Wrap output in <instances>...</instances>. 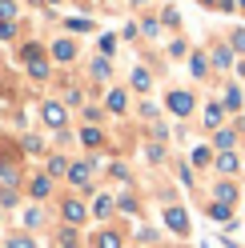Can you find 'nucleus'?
I'll return each instance as SVG.
<instances>
[{
	"mask_svg": "<svg viewBox=\"0 0 245 248\" xmlns=\"http://www.w3.org/2000/svg\"><path fill=\"white\" fill-rule=\"evenodd\" d=\"M165 224H169L177 236H189V212L181 208V204H169V208H165Z\"/></svg>",
	"mask_w": 245,
	"mask_h": 248,
	"instance_id": "obj_1",
	"label": "nucleus"
},
{
	"mask_svg": "<svg viewBox=\"0 0 245 248\" xmlns=\"http://www.w3.org/2000/svg\"><path fill=\"white\" fill-rule=\"evenodd\" d=\"M165 104H169L173 116H189V112H193V92L177 88V92H169V100H165Z\"/></svg>",
	"mask_w": 245,
	"mask_h": 248,
	"instance_id": "obj_2",
	"label": "nucleus"
},
{
	"mask_svg": "<svg viewBox=\"0 0 245 248\" xmlns=\"http://www.w3.org/2000/svg\"><path fill=\"white\" fill-rule=\"evenodd\" d=\"M213 168H217L221 176H233L241 168V156H237V152H217V156H213Z\"/></svg>",
	"mask_w": 245,
	"mask_h": 248,
	"instance_id": "obj_3",
	"label": "nucleus"
},
{
	"mask_svg": "<svg viewBox=\"0 0 245 248\" xmlns=\"http://www.w3.org/2000/svg\"><path fill=\"white\" fill-rule=\"evenodd\" d=\"M209 216H213V220H221L225 228H237V220H233V204H221V200H213V204H209Z\"/></svg>",
	"mask_w": 245,
	"mask_h": 248,
	"instance_id": "obj_4",
	"label": "nucleus"
},
{
	"mask_svg": "<svg viewBox=\"0 0 245 248\" xmlns=\"http://www.w3.org/2000/svg\"><path fill=\"white\" fill-rule=\"evenodd\" d=\"M241 104H245L241 88H237V84H229V88L221 92V108H225V112H241Z\"/></svg>",
	"mask_w": 245,
	"mask_h": 248,
	"instance_id": "obj_5",
	"label": "nucleus"
},
{
	"mask_svg": "<svg viewBox=\"0 0 245 248\" xmlns=\"http://www.w3.org/2000/svg\"><path fill=\"white\" fill-rule=\"evenodd\" d=\"M213 148H217V152H233L237 148V132L233 128H217V132H213Z\"/></svg>",
	"mask_w": 245,
	"mask_h": 248,
	"instance_id": "obj_6",
	"label": "nucleus"
},
{
	"mask_svg": "<svg viewBox=\"0 0 245 248\" xmlns=\"http://www.w3.org/2000/svg\"><path fill=\"white\" fill-rule=\"evenodd\" d=\"M40 116H44V124H52V128H65V108H60V104H44L40 108Z\"/></svg>",
	"mask_w": 245,
	"mask_h": 248,
	"instance_id": "obj_7",
	"label": "nucleus"
},
{
	"mask_svg": "<svg viewBox=\"0 0 245 248\" xmlns=\"http://www.w3.org/2000/svg\"><path fill=\"white\" fill-rule=\"evenodd\" d=\"M213 200H221V204H233V200H237V184L225 176V180L217 184V188H213Z\"/></svg>",
	"mask_w": 245,
	"mask_h": 248,
	"instance_id": "obj_8",
	"label": "nucleus"
},
{
	"mask_svg": "<svg viewBox=\"0 0 245 248\" xmlns=\"http://www.w3.org/2000/svg\"><path fill=\"white\" fill-rule=\"evenodd\" d=\"M189 72L197 76V80H205L209 76V56L205 52H189Z\"/></svg>",
	"mask_w": 245,
	"mask_h": 248,
	"instance_id": "obj_9",
	"label": "nucleus"
},
{
	"mask_svg": "<svg viewBox=\"0 0 245 248\" xmlns=\"http://www.w3.org/2000/svg\"><path fill=\"white\" fill-rule=\"evenodd\" d=\"M209 64H217V68H233V48H229V44H217V48H213V56H209Z\"/></svg>",
	"mask_w": 245,
	"mask_h": 248,
	"instance_id": "obj_10",
	"label": "nucleus"
},
{
	"mask_svg": "<svg viewBox=\"0 0 245 248\" xmlns=\"http://www.w3.org/2000/svg\"><path fill=\"white\" fill-rule=\"evenodd\" d=\"M85 216H88V212H85L81 200H65V220H69V224H81Z\"/></svg>",
	"mask_w": 245,
	"mask_h": 248,
	"instance_id": "obj_11",
	"label": "nucleus"
},
{
	"mask_svg": "<svg viewBox=\"0 0 245 248\" xmlns=\"http://www.w3.org/2000/svg\"><path fill=\"white\" fill-rule=\"evenodd\" d=\"M221 120H225V108H221V104H205V124H209L213 132L221 128Z\"/></svg>",
	"mask_w": 245,
	"mask_h": 248,
	"instance_id": "obj_12",
	"label": "nucleus"
},
{
	"mask_svg": "<svg viewBox=\"0 0 245 248\" xmlns=\"http://www.w3.org/2000/svg\"><path fill=\"white\" fill-rule=\"evenodd\" d=\"M93 216H97V220H109V216H113V196H97Z\"/></svg>",
	"mask_w": 245,
	"mask_h": 248,
	"instance_id": "obj_13",
	"label": "nucleus"
},
{
	"mask_svg": "<svg viewBox=\"0 0 245 248\" xmlns=\"http://www.w3.org/2000/svg\"><path fill=\"white\" fill-rule=\"evenodd\" d=\"M88 172H93V168H88L85 160H81V164H69V180H72V184H88Z\"/></svg>",
	"mask_w": 245,
	"mask_h": 248,
	"instance_id": "obj_14",
	"label": "nucleus"
},
{
	"mask_svg": "<svg viewBox=\"0 0 245 248\" xmlns=\"http://www.w3.org/2000/svg\"><path fill=\"white\" fill-rule=\"evenodd\" d=\"M52 56H56V60H72V56H76V44H72V40H56V44H52Z\"/></svg>",
	"mask_w": 245,
	"mask_h": 248,
	"instance_id": "obj_15",
	"label": "nucleus"
},
{
	"mask_svg": "<svg viewBox=\"0 0 245 248\" xmlns=\"http://www.w3.org/2000/svg\"><path fill=\"white\" fill-rule=\"evenodd\" d=\"M97 248H125V240H121V232H101Z\"/></svg>",
	"mask_w": 245,
	"mask_h": 248,
	"instance_id": "obj_16",
	"label": "nucleus"
},
{
	"mask_svg": "<svg viewBox=\"0 0 245 248\" xmlns=\"http://www.w3.org/2000/svg\"><path fill=\"white\" fill-rule=\"evenodd\" d=\"M49 192H52V176H36V180H33V196H36V200H44Z\"/></svg>",
	"mask_w": 245,
	"mask_h": 248,
	"instance_id": "obj_17",
	"label": "nucleus"
},
{
	"mask_svg": "<svg viewBox=\"0 0 245 248\" xmlns=\"http://www.w3.org/2000/svg\"><path fill=\"white\" fill-rule=\"evenodd\" d=\"M149 84H153L149 68H137V72H133V88H137V92H149Z\"/></svg>",
	"mask_w": 245,
	"mask_h": 248,
	"instance_id": "obj_18",
	"label": "nucleus"
},
{
	"mask_svg": "<svg viewBox=\"0 0 245 248\" xmlns=\"http://www.w3.org/2000/svg\"><path fill=\"white\" fill-rule=\"evenodd\" d=\"M193 164H197V168L213 164V148H205V144H201V148H193Z\"/></svg>",
	"mask_w": 245,
	"mask_h": 248,
	"instance_id": "obj_19",
	"label": "nucleus"
},
{
	"mask_svg": "<svg viewBox=\"0 0 245 248\" xmlns=\"http://www.w3.org/2000/svg\"><path fill=\"white\" fill-rule=\"evenodd\" d=\"M105 104H109L113 112H125V92H121V88H117V92H109V100H105Z\"/></svg>",
	"mask_w": 245,
	"mask_h": 248,
	"instance_id": "obj_20",
	"label": "nucleus"
},
{
	"mask_svg": "<svg viewBox=\"0 0 245 248\" xmlns=\"http://www.w3.org/2000/svg\"><path fill=\"white\" fill-rule=\"evenodd\" d=\"M81 140H85L88 148H97V144L105 140V136H101V128H85V132H81Z\"/></svg>",
	"mask_w": 245,
	"mask_h": 248,
	"instance_id": "obj_21",
	"label": "nucleus"
},
{
	"mask_svg": "<svg viewBox=\"0 0 245 248\" xmlns=\"http://www.w3.org/2000/svg\"><path fill=\"white\" fill-rule=\"evenodd\" d=\"M60 248H81V236H76L72 228H65L60 232Z\"/></svg>",
	"mask_w": 245,
	"mask_h": 248,
	"instance_id": "obj_22",
	"label": "nucleus"
},
{
	"mask_svg": "<svg viewBox=\"0 0 245 248\" xmlns=\"http://www.w3.org/2000/svg\"><path fill=\"white\" fill-rule=\"evenodd\" d=\"M109 72H113V64H109L105 56H101V60H93V76H97V80H105Z\"/></svg>",
	"mask_w": 245,
	"mask_h": 248,
	"instance_id": "obj_23",
	"label": "nucleus"
},
{
	"mask_svg": "<svg viewBox=\"0 0 245 248\" xmlns=\"http://www.w3.org/2000/svg\"><path fill=\"white\" fill-rule=\"evenodd\" d=\"M229 48H233V52H241V56H245V28H237V32L229 36Z\"/></svg>",
	"mask_w": 245,
	"mask_h": 248,
	"instance_id": "obj_24",
	"label": "nucleus"
},
{
	"mask_svg": "<svg viewBox=\"0 0 245 248\" xmlns=\"http://www.w3.org/2000/svg\"><path fill=\"white\" fill-rule=\"evenodd\" d=\"M0 180H4V188H12V184H17V168H12V164H0Z\"/></svg>",
	"mask_w": 245,
	"mask_h": 248,
	"instance_id": "obj_25",
	"label": "nucleus"
},
{
	"mask_svg": "<svg viewBox=\"0 0 245 248\" xmlns=\"http://www.w3.org/2000/svg\"><path fill=\"white\" fill-rule=\"evenodd\" d=\"M28 72H33L36 80H44V76H49V64H44V60H33V64H28Z\"/></svg>",
	"mask_w": 245,
	"mask_h": 248,
	"instance_id": "obj_26",
	"label": "nucleus"
},
{
	"mask_svg": "<svg viewBox=\"0 0 245 248\" xmlns=\"http://www.w3.org/2000/svg\"><path fill=\"white\" fill-rule=\"evenodd\" d=\"M8 16H17V0H0V20H8Z\"/></svg>",
	"mask_w": 245,
	"mask_h": 248,
	"instance_id": "obj_27",
	"label": "nucleus"
},
{
	"mask_svg": "<svg viewBox=\"0 0 245 248\" xmlns=\"http://www.w3.org/2000/svg\"><path fill=\"white\" fill-rule=\"evenodd\" d=\"M49 172H52V176H60V172H69V164H65V156H52V160H49Z\"/></svg>",
	"mask_w": 245,
	"mask_h": 248,
	"instance_id": "obj_28",
	"label": "nucleus"
},
{
	"mask_svg": "<svg viewBox=\"0 0 245 248\" xmlns=\"http://www.w3.org/2000/svg\"><path fill=\"white\" fill-rule=\"evenodd\" d=\"M40 220H44V212H40V208H28V216H24V224H28V228H36Z\"/></svg>",
	"mask_w": 245,
	"mask_h": 248,
	"instance_id": "obj_29",
	"label": "nucleus"
},
{
	"mask_svg": "<svg viewBox=\"0 0 245 248\" xmlns=\"http://www.w3.org/2000/svg\"><path fill=\"white\" fill-rule=\"evenodd\" d=\"M8 248H36L28 236H8Z\"/></svg>",
	"mask_w": 245,
	"mask_h": 248,
	"instance_id": "obj_30",
	"label": "nucleus"
},
{
	"mask_svg": "<svg viewBox=\"0 0 245 248\" xmlns=\"http://www.w3.org/2000/svg\"><path fill=\"white\" fill-rule=\"evenodd\" d=\"M8 204H17V192H12V188L0 192V208H8Z\"/></svg>",
	"mask_w": 245,
	"mask_h": 248,
	"instance_id": "obj_31",
	"label": "nucleus"
},
{
	"mask_svg": "<svg viewBox=\"0 0 245 248\" xmlns=\"http://www.w3.org/2000/svg\"><path fill=\"white\" fill-rule=\"evenodd\" d=\"M141 32H145V36H157V32H161V24H157V20H145V24H141Z\"/></svg>",
	"mask_w": 245,
	"mask_h": 248,
	"instance_id": "obj_32",
	"label": "nucleus"
},
{
	"mask_svg": "<svg viewBox=\"0 0 245 248\" xmlns=\"http://www.w3.org/2000/svg\"><path fill=\"white\" fill-rule=\"evenodd\" d=\"M113 48H117V40H113V36H101V52L113 56Z\"/></svg>",
	"mask_w": 245,
	"mask_h": 248,
	"instance_id": "obj_33",
	"label": "nucleus"
},
{
	"mask_svg": "<svg viewBox=\"0 0 245 248\" xmlns=\"http://www.w3.org/2000/svg\"><path fill=\"white\" fill-rule=\"evenodd\" d=\"M69 28H72V32H88L93 24H88V20H69Z\"/></svg>",
	"mask_w": 245,
	"mask_h": 248,
	"instance_id": "obj_34",
	"label": "nucleus"
},
{
	"mask_svg": "<svg viewBox=\"0 0 245 248\" xmlns=\"http://www.w3.org/2000/svg\"><path fill=\"white\" fill-rule=\"evenodd\" d=\"M8 36H12V24H8V20H0V40H8Z\"/></svg>",
	"mask_w": 245,
	"mask_h": 248,
	"instance_id": "obj_35",
	"label": "nucleus"
},
{
	"mask_svg": "<svg viewBox=\"0 0 245 248\" xmlns=\"http://www.w3.org/2000/svg\"><path fill=\"white\" fill-rule=\"evenodd\" d=\"M237 76H245V64H237Z\"/></svg>",
	"mask_w": 245,
	"mask_h": 248,
	"instance_id": "obj_36",
	"label": "nucleus"
},
{
	"mask_svg": "<svg viewBox=\"0 0 245 248\" xmlns=\"http://www.w3.org/2000/svg\"><path fill=\"white\" fill-rule=\"evenodd\" d=\"M201 4H221V0H201Z\"/></svg>",
	"mask_w": 245,
	"mask_h": 248,
	"instance_id": "obj_37",
	"label": "nucleus"
},
{
	"mask_svg": "<svg viewBox=\"0 0 245 248\" xmlns=\"http://www.w3.org/2000/svg\"><path fill=\"white\" fill-rule=\"evenodd\" d=\"M237 8H241V12H245V0H237Z\"/></svg>",
	"mask_w": 245,
	"mask_h": 248,
	"instance_id": "obj_38",
	"label": "nucleus"
},
{
	"mask_svg": "<svg viewBox=\"0 0 245 248\" xmlns=\"http://www.w3.org/2000/svg\"><path fill=\"white\" fill-rule=\"evenodd\" d=\"M133 4H149V0H133Z\"/></svg>",
	"mask_w": 245,
	"mask_h": 248,
	"instance_id": "obj_39",
	"label": "nucleus"
},
{
	"mask_svg": "<svg viewBox=\"0 0 245 248\" xmlns=\"http://www.w3.org/2000/svg\"><path fill=\"white\" fill-rule=\"evenodd\" d=\"M49 4H56V0H49Z\"/></svg>",
	"mask_w": 245,
	"mask_h": 248,
	"instance_id": "obj_40",
	"label": "nucleus"
}]
</instances>
